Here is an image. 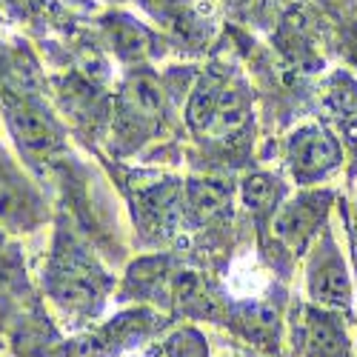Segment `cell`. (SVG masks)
I'll return each mask as SVG.
<instances>
[{
	"mask_svg": "<svg viewBox=\"0 0 357 357\" xmlns=\"http://www.w3.org/2000/svg\"><path fill=\"white\" fill-rule=\"evenodd\" d=\"M166 114V89L160 77L149 66H135L117 89L114 121H112V146L121 155L140 149L152 140Z\"/></svg>",
	"mask_w": 357,
	"mask_h": 357,
	"instance_id": "obj_3",
	"label": "cell"
},
{
	"mask_svg": "<svg viewBox=\"0 0 357 357\" xmlns=\"http://www.w3.org/2000/svg\"><path fill=\"white\" fill-rule=\"evenodd\" d=\"M329 17L309 3H294L283 9L275 23L272 46L280 61L294 75H317L326 69V40H329Z\"/></svg>",
	"mask_w": 357,
	"mask_h": 357,
	"instance_id": "obj_4",
	"label": "cell"
},
{
	"mask_svg": "<svg viewBox=\"0 0 357 357\" xmlns=\"http://www.w3.org/2000/svg\"><path fill=\"white\" fill-rule=\"evenodd\" d=\"M323 103L340 121V126L357 137V80L349 72H335L329 77Z\"/></svg>",
	"mask_w": 357,
	"mask_h": 357,
	"instance_id": "obj_16",
	"label": "cell"
},
{
	"mask_svg": "<svg viewBox=\"0 0 357 357\" xmlns=\"http://www.w3.org/2000/svg\"><path fill=\"white\" fill-rule=\"evenodd\" d=\"M237 323L255 340H269L278 335V312L266 303H246L237 309Z\"/></svg>",
	"mask_w": 357,
	"mask_h": 357,
	"instance_id": "obj_17",
	"label": "cell"
},
{
	"mask_svg": "<svg viewBox=\"0 0 357 357\" xmlns=\"http://www.w3.org/2000/svg\"><path fill=\"white\" fill-rule=\"evenodd\" d=\"M212 3H220V6H226L231 12H237V15H249L252 17V15H260L269 0H212Z\"/></svg>",
	"mask_w": 357,
	"mask_h": 357,
	"instance_id": "obj_20",
	"label": "cell"
},
{
	"mask_svg": "<svg viewBox=\"0 0 357 357\" xmlns=\"http://www.w3.org/2000/svg\"><path fill=\"white\" fill-rule=\"evenodd\" d=\"M343 163L340 140L320 123H303L286 137V166L301 186L326 181Z\"/></svg>",
	"mask_w": 357,
	"mask_h": 357,
	"instance_id": "obj_8",
	"label": "cell"
},
{
	"mask_svg": "<svg viewBox=\"0 0 357 357\" xmlns=\"http://www.w3.org/2000/svg\"><path fill=\"white\" fill-rule=\"evenodd\" d=\"M135 218L155 241L174 237L183 226H189L186 203H183V183L172 181V177L140 183L135 192Z\"/></svg>",
	"mask_w": 357,
	"mask_h": 357,
	"instance_id": "obj_10",
	"label": "cell"
},
{
	"mask_svg": "<svg viewBox=\"0 0 357 357\" xmlns=\"http://www.w3.org/2000/svg\"><path fill=\"white\" fill-rule=\"evenodd\" d=\"M329 209H332V192L326 189L301 192L291 200H283L278 212L272 215V231L278 243L294 255H303L326 226Z\"/></svg>",
	"mask_w": 357,
	"mask_h": 357,
	"instance_id": "obj_9",
	"label": "cell"
},
{
	"mask_svg": "<svg viewBox=\"0 0 357 357\" xmlns=\"http://www.w3.org/2000/svg\"><path fill=\"white\" fill-rule=\"evenodd\" d=\"M252 121V95L237 72L218 66L195 83L186 103V123L206 143L241 149L249 140Z\"/></svg>",
	"mask_w": 357,
	"mask_h": 357,
	"instance_id": "obj_1",
	"label": "cell"
},
{
	"mask_svg": "<svg viewBox=\"0 0 357 357\" xmlns=\"http://www.w3.org/2000/svg\"><path fill=\"white\" fill-rule=\"evenodd\" d=\"M109 286L112 280L95 255L75 234L61 231L46 266V289L52 301L75 317H89L100 312Z\"/></svg>",
	"mask_w": 357,
	"mask_h": 357,
	"instance_id": "obj_2",
	"label": "cell"
},
{
	"mask_svg": "<svg viewBox=\"0 0 357 357\" xmlns=\"http://www.w3.org/2000/svg\"><path fill=\"white\" fill-rule=\"evenodd\" d=\"M155 23L158 35L192 54L206 52L218 35V15L212 0H135Z\"/></svg>",
	"mask_w": 357,
	"mask_h": 357,
	"instance_id": "obj_5",
	"label": "cell"
},
{
	"mask_svg": "<svg viewBox=\"0 0 357 357\" xmlns=\"http://www.w3.org/2000/svg\"><path fill=\"white\" fill-rule=\"evenodd\" d=\"M6 123L29 163H52L63 149V132L54 117L29 95H9L3 100Z\"/></svg>",
	"mask_w": 357,
	"mask_h": 357,
	"instance_id": "obj_7",
	"label": "cell"
},
{
	"mask_svg": "<svg viewBox=\"0 0 357 357\" xmlns=\"http://www.w3.org/2000/svg\"><path fill=\"white\" fill-rule=\"evenodd\" d=\"M183 203H186V223L206 226L229 215L231 189L223 181H186Z\"/></svg>",
	"mask_w": 357,
	"mask_h": 357,
	"instance_id": "obj_14",
	"label": "cell"
},
{
	"mask_svg": "<svg viewBox=\"0 0 357 357\" xmlns=\"http://www.w3.org/2000/svg\"><path fill=\"white\" fill-rule=\"evenodd\" d=\"M303 346L309 357H349V335L340 317L329 309H306Z\"/></svg>",
	"mask_w": 357,
	"mask_h": 357,
	"instance_id": "obj_13",
	"label": "cell"
},
{
	"mask_svg": "<svg viewBox=\"0 0 357 357\" xmlns=\"http://www.w3.org/2000/svg\"><path fill=\"white\" fill-rule=\"evenodd\" d=\"M351 257H354V275H357V209L351 215Z\"/></svg>",
	"mask_w": 357,
	"mask_h": 357,
	"instance_id": "obj_21",
	"label": "cell"
},
{
	"mask_svg": "<svg viewBox=\"0 0 357 357\" xmlns=\"http://www.w3.org/2000/svg\"><path fill=\"white\" fill-rule=\"evenodd\" d=\"M158 357H206V346L195 332H177L163 340L155 351Z\"/></svg>",
	"mask_w": 357,
	"mask_h": 357,
	"instance_id": "obj_18",
	"label": "cell"
},
{
	"mask_svg": "<svg viewBox=\"0 0 357 357\" xmlns=\"http://www.w3.org/2000/svg\"><path fill=\"white\" fill-rule=\"evenodd\" d=\"M241 200L255 218H272L278 206L286 200V183L278 174L269 172H252L241 183Z\"/></svg>",
	"mask_w": 357,
	"mask_h": 357,
	"instance_id": "obj_15",
	"label": "cell"
},
{
	"mask_svg": "<svg viewBox=\"0 0 357 357\" xmlns=\"http://www.w3.org/2000/svg\"><path fill=\"white\" fill-rule=\"evenodd\" d=\"M98 32L103 46L123 63L132 66H143L149 57H155L163 52V38L155 32L149 23H143L140 17L129 15V12H106L98 20Z\"/></svg>",
	"mask_w": 357,
	"mask_h": 357,
	"instance_id": "obj_11",
	"label": "cell"
},
{
	"mask_svg": "<svg viewBox=\"0 0 357 357\" xmlns=\"http://www.w3.org/2000/svg\"><path fill=\"white\" fill-rule=\"evenodd\" d=\"M306 252V291L312 303H317L320 309L346 312L354 297V283L332 229L323 226Z\"/></svg>",
	"mask_w": 357,
	"mask_h": 357,
	"instance_id": "obj_6",
	"label": "cell"
},
{
	"mask_svg": "<svg viewBox=\"0 0 357 357\" xmlns=\"http://www.w3.org/2000/svg\"><path fill=\"white\" fill-rule=\"evenodd\" d=\"M0 223L9 231H29L40 223V200L23 174L0 152Z\"/></svg>",
	"mask_w": 357,
	"mask_h": 357,
	"instance_id": "obj_12",
	"label": "cell"
},
{
	"mask_svg": "<svg viewBox=\"0 0 357 357\" xmlns=\"http://www.w3.org/2000/svg\"><path fill=\"white\" fill-rule=\"evenodd\" d=\"M75 3H80V6H86V3H89V0H75Z\"/></svg>",
	"mask_w": 357,
	"mask_h": 357,
	"instance_id": "obj_22",
	"label": "cell"
},
{
	"mask_svg": "<svg viewBox=\"0 0 357 357\" xmlns=\"http://www.w3.org/2000/svg\"><path fill=\"white\" fill-rule=\"evenodd\" d=\"M301 3L314 6L317 12H323L332 23H343V20H349V15H351L357 0H301Z\"/></svg>",
	"mask_w": 357,
	"mask_h": 357,
	"instance_id": "obj_19",
	"label": "cell"
}]
</instances>
